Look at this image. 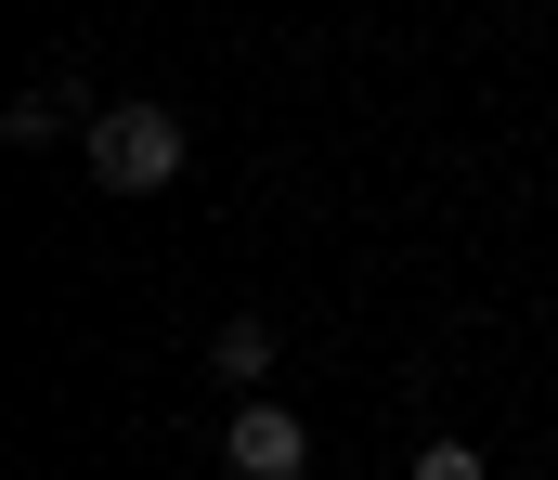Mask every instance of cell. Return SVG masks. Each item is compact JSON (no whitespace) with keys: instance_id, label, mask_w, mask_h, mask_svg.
Here are the masks:
<instances>
[{"instance_id":"5","label":"cell","mask_w":558,"mask_h":480,"mask_svg":"<svg viewBox=\"0 0 558 480\" xmlns=\"http://www.w3.org/2000/svg\"><path fill=\"white\" fill-rule=\"evenodd\" d=\"M52 131H65V91H13L0 104V144H52Z\"/></svg>"},{"instance_id":"3","label":"cell","mask_w":558,"mask_h":480,"mask_svg":"<svg viewBox=\"0 0 558 480\" xmlns=\"http://www.w3.org/2000/svg\"><path fill=\"white\" fill-rule=\"evenodd\" d=\"M274 324L260 312H221V337H208V377H221V390H234V403H260V390H274Z\"/></svg>"},{"instance_id":"4","label":"cell","mask_w":558,"mask_h":480,"mask_svg":"<svg viewBox=\"0 0 558 480\" xmlns=\"http://www.w3.org/2000/svg\"><path fill=\"white\" fill-rule=\"evenodd\" d=\"M416 480H494V455L454 442V429H428V442H416Z\"/></svg>"},{"instance_id":"1","label":"cell","mask_w":558,"mask_h":480,"mask_svg":"<svg viewBox=\"0 0 558 480\" xmlns=\"http://www.w3.org/2000/svg\"><path fill=\"white\" fill-rule=\"evenodd\" d=\"M78 157H92L105 195H169L195 144H182V118H169V104H92V118H78Z\"/></svg>"},{"instance_id":"2","label":"cell","mask_w":558,"mask_h":480,"mask_svg":"<svg viewBox=\"0 0 558 480\" xmlns=\"http://www.w3.org/2000/svg\"><path fill=\"white\" fill-rule=\"evenodd\" d=\"M221 468H234V480H299V468H312V429L260 390V403H234V416H221Z\"/></svg>"}]
</instances>
